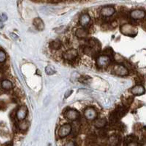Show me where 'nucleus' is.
<instances>
[{"label": "nucleus", "instance_id": "f03ea898", "mask_svg": "<svg viewBox=\"0 0 146 146\" xmlns=\"http://www.w3.org/2000/svg\"><path fill=\"white\" fill-rule=\"evenodd\" d=\"M121 32L125 35L130 36H134L137 34L136 28L133 25L130 24H125L121 26L120 27Z\"/></svg>", "mask_w": 146, "mask_h": 146}, {"label": "nucleus", "instance_id": "393cba45", "mask_svg": "<svg viewBox=\"0 0 146 146\" xmlns=\"http://www.w3.org/2000/svg\"><path fill=\"white\" fill-rule=\"evenodd\" d=\"M126 146H139V144L136 141H130L128 142V144L126 145Z\"/></svg>", "mask_w": 146, "mask_h": 146}, {"label": "nucleus", "instance_id": "dca6fc26", "mask_svg": "<svg viewBox=\"0 0 146 146\" xmlns=\"http://www.w3.org/2000/svg\"><path fill=\"white\" fill-rule=\"evenodd\" d=\"M1 88L2 89H4V90L9 91V90H11L13 88V83L8 79L2 80V82H1Z\"/></svg>", "mask_w": 146, "mask_h": 146}, {"label": "nucleus", "instance_id": "20e7f679", "mask_svg": "<svg viewBox=\"0 0 146 146\" xmlns=\"http://www.w3.org/2000/svg\"><path fill=\"white\" fill-rule=\"evenodd\" d=\"M110 62H111V59L109 56L102 55L98 57L97 59V66L99 68H106L110 64Z\"/></svg>", "mask_w": 146, "mask_h": 146}, {"label": "nucleus", "instance_id": "f8f14e48", "mask_svg": "<svg viewBox=\"0 0 146 146\" xmlns=\"http://www.w3.org/2000/svg\"><path fill=\"white\" fill-rule=\"evenodd\" d=\"M115 11H116V10L114 9V7L105 6L101 9V11H100V15H102V17L108 18V17H110V16H112L113 15H114Z\"/></svg>", "mask_w": 146, "mask_h": 146}, {"label": "nucleus", "instance_id": "f3484780", "mask_svg": "<svg viewBox=\"0 0 146 146\" xmlns=\"http://www.w3.org/2000/svg\"><path fill=\"white\" fill-rule=\"evenodd\" d=\"M88 31H87L85 28H79V29L76 30L75 31V35L77 37L80 39L85 38L87 36H88Z\"/></svg>", "mask_w": 146, "mask_h": 146}, {"label": "nucleus", "instance_id": "c756f323", "mask_svg": "<svg viewBox=\"0 0 146 146\" xmlns=\"http://www.w3.org/2000/svg\"><path fill=\"white\" fill-rule=\"evenodd\" d=\"M8 146H12V145H8Z\"/></svg>", "mask_w": 146, "mask_h": 146}, {"label": "nucleus", "instance_id": "5701e85b", "mask_svg": "<svg viewBox=\"0 0 146 146\" xmlns=\"http://www.w3.org/2000/svg\"><path fill=\"white\" fill-rule=\"evenodd\" d=\"M6 59V53L2 50H0V63L5 61Z\"/></svg>", "mask_w": 146, "mask_h": 146}, {"label": "nucleus", "instance_id": "7c9ffc66", "mask_svg": "<svg viewBox=\"0 0 146 146\" xmlns=\"http://www.w3.org/2000/svg\"><path fill=\"white\" fill-rule=\"evenodd\" d=\"M95 146H98V145H95Z\"/></svg>", "mask_w": 146, "mask_h": 146}, {"label": "nucleus", "instance_id": "f257e3e1", "mask_svg": "<svg viewBox=\"0 0 146 146\" xmlns=\"http://www.w3.org/2000/svg\"><path fill=\"white\" fill-rule=\"evenodd\" d=\"M128 111V107L126 106H119L115 110L111 112L110 114V123L111 124H115Z\"/></svg>", "mask_w": 146, "mask_h": 146}, {"label": "nucleus", "instance_id": "aec40b11", "mask_svg": "<svg viewBox=\"0 0 146 146\" xmlns=\"http://www.w3.org/2000/svg\"><path fill=\"white\" fill-rule=\"evenodd\" d=\"M91 78L88 76V75H81L78 78V82H81V83H83V84H88V83L91 82Z\"/></svg>", "mask_w": 146, "mask_h": 146}, {"label": "nucleus", "instance_id": "b1692460", "mask_svg": "<svg viewBox=\"0 0 146 146\" xmlns=\"http://www.w3.org/2000/svg\"><path fill=\"white\" fill-rule=\"evenodd\" d=\"M7 19H8V17L5 14L3 13L0 15V21L1 22H5V21H7Z\"/></svg>", "mask_w": 146, "mask_h": 146}, {"label": "nucleus", "instance_id": "412c9836", "mask_svg": "<svg viewBox=\"0 0 146 146\" xmlns=\"http://www.w3.org/2000/svg\"><path fill=\"white\" fill-rule=\"evenodd\" d=\"M18 127L22 131H26L27 129V128L29 127V123L27 122V121L21 120L18 124Z\"/></svg>", "mask_w": 146, "mask_h": 146}, {"label": "nucleus", "instance_id": "a878e982", "mask_svg": "<svg viewBox=\"0 0 146 146\" xmlns=\"http://www.w3.org/2000/svg\"><path fill=\"white\" fill-rule=\"evenodd\" d=\"M72 92H73L72 90H69V91H66V93H65V94H64V97H65V98H68V97H69V96H70L71 94H72Z\"/></svg>", "mask_w": 146, "mask_h": 146}, {"label": "nucleus", "instance_id": "423d86ee", "mask_svg": "<svg viewBox=\"0 0 146 146\" xmlns=\"http://www.w3.org/2000/svg\"><path fill=\"white\" fill-rule=\"evenodd\" d=\"M84 117L88 120H94L98 117V112L93 107H88L84 110Z\"/></svg>", "mask_w": 146, "mask_h": 146}, {"label": "nucleus", "instance_id": "bb28decb", "mask_svg": "<svg viewBox=\"0 0 146 146\" xmlns=\"http://www.w3.org/2000/svg\"><path fill=\"white\" fill-rule=\"evenodd\" d=\"M64 146H76V145H75V144L74 141H68V142H66Z\"/></svg>", "mask_w": 146, "mask_h": 146}, {"label": "nucleus", "instance_id": "4468645a", "mask_svg": "<svg viewBox=\"0 0 146 146\" xmlns=\"http://www.w3.org/2000/svg\"><path fill=\"white\" fill-rule=\"evenodd\" d=\"M131 92L134 95H142L145 93V89L144 86H142L141 84H138L131 89Z\"/></svg>", "mask_w": 146, "mask_h": 146}, {"label": "nucleus", "instance_id": "7ed1b4c3", "mask_svg": "<svg viewBox=\"0 0 146 146\" xmlns=\"http://www.w3.org/2000/svg\"><path fill=\"white\" fill-rule=\"evenodd\" d=\"M78 56V52L77 50L75 49H69V50H66V52H64L62 55L63 59L66 61H73L75 60Z\"/></svg>", "mask_w": 146, "mask_h": 146}, {"label": "nucleus", "instance_id": "c85d7f7f", "mask_svg": "<svg viewBox=\"0 0 146 146\" xmlns=\"http://www.w3.org/2000/svg\"><path fill=\"white\" fill-rule=\"evenodd\" d=\"M141 146H146V144L145 143H143V144H142V145H141Z\"/></svg>", "mask_w": 146, "mask_h": 146}, {"label": "nucleus", "instance_id": "2eb2a0df", "mask_svg": "<svg viewBox=\"0 0 146 146\" xmlns=\"http://www.w3.org/2000/svg\"><path fill=\"white\" fill-rule=\"evenodd\" d=\"M33 25L39 31H42L44 29V23H43V20L40 18H34V21H33Z\"/></svg>", "mask_w": 146, "mask_h": 146}, {"label": "nucleus", "instance_id": "1a4fd4ad", "mask_svg": "<svg viewBox=\"0 0 146 146\" xmlns=\"http://www.w3.org/2000/svg\"><path fill=\"white\" fill-rule=\"evenodd\" d=\"M130 17L134 20H141L145 17V12L141 9H135L130 12Z\"/></svg>", "mask_w": 146, "mask_h": 146}, {"label": "nucleus", "instance_id": "39448f33", "mask_svg": "<svg viewBox=\"0 0 146 146\" xmlns=\"http://www.w3.org/2000/svg\"><path fill=\"white\" fill-rule=\"evenodd\" d=\"M71 132H72V125L68 123H66L59 127L58 130V135L60 138H65L70 134Z\"/></svg>", "mask_w": 146, "mask_h": 146}, {"label": "nucleus", "instance_id": "cd10ccee", "mask_svg": "<svg viewBox=\"0 0 146 146\" xmlns=\"http://www.w3.org/2000/svg\"><path fill=\"white\" fill-rule=\"evenodd\" d=\"M10 35H11V37H13V38L15 39V40H17V39H18V36H17V35H15V34H10Z\"/></svg>", "mask_w": 146, "mask_h": 146}, {"label": "nucleus", "instance_id": "4be33fe9", "mask_svg": "<svg viewBox=\"0 0 146 146\" xmlns=\"http://www.w3.org/2000/svg\"><path fill=\"white\" fill-rule=\"evenodd\" d=\"M45 72L46 73L49 75H52L55 73V70L53 69V68H52V66H48L46 67Z\"/></svg>", "mask_w": 146, "mask_h": 146}, {"label": "nucleus", "instance_id": "9d476101", "mask_svg": "<svg viewBox=\"0 0 146 146\" xmlns=\"http://www.w3.org/2000/svg\"><path fill=\"white\" fill-rule=\"evenodd\" d=\"M91 23V17L88 13L82 14L79 18V24L80 25L84 28H86L90 25Z\"/></svg>", "mask_w": 146, "mask_h": 146}, {"label": "nucleus", "instance_id": "6e6552de", "mask_svg": "<svg viewBox=\"0 0 146 146\" xmlns=\"http://www.w3.org/2000/svg\"><path fill=\"white\" fill-rule=\"evenodd\" d=\"M65 116L70 120L75 121L80 118V113L75 109H70L66 110Z\"/></svg>", "mask_w": 146, "mask_h": 146}, {"label": "nucleus", "instance_id": "0eeeda50", "mask_svg": "<svg viewBox=\"0 0 146 146\" xmlns=\"http://www.w3.org/2000/svg\"><path fill=\"white\" fill-rule=\"evenodd\" d=\"M113 72L116 75H120V76H125L129 74L127 68L122 64H116L113 67Z\"/></svg>", "mask_w": 146, "mask_h": 146}, {"label": "nucleus", "instance_id": "a211bd4d", "mask_svg": "<svg viewBox=\"0 0 146 146\" xmlns=\"http://www.w3.org/2000/svg\"><path fill=\"white\" fill-rule=\"evenodd\" d=\"M107 121L105 118H100L98 119V120H96V122L94 123V125H95L96 128H98V129H101V128H104L105 125H107Z\"/></svg>", "mask_w": 146, "mask_h": 146}, {"label": "nucleus", "instance_id": "6ab92c4d", "mask_svg": "<svg viewBox=\"0 0 146 146\" xmlns=\"http://www.w3.org/2000/svg\"><path fill=\"white\" fill-rule=\"evenodd\" d=\"M49 46L51 50H58L62 47V43L59 40H52L50 42Z\"/></svg>", "mask_w": 146, "mask_h": 146}, {"label": "nucleus", "instance_id": "9b49d317", "mask_svg": "<svg viewBox=\"0 0 146 146\" xmlns=\"http://www.w3.org/2000/svg\"><path fill=\"white\" fill-rule=\"evenodd\" d=\"M27 108L26 106L25 105H22L21 106L18 110H17V113H16V116H17V119H18L19 121L24 120L26 116H27Z\"/></svg>", "mask_w": 146, "mask_h": 146}, {"label": "nucleus", "instance_id": "ddd939ff", "mask_svg": "<svg viewBox=\"0 0 146 146\" xmlns=\"http://www.w3.org/2000/svg\"><path fill=\"white\" fill-rule=\"evenodd\" d=\"M121 141V137L117 135H113L107 140L108 146H118Z\"/></svg>", "mask_w": 146, "mask_h": 146}]
</instances>
